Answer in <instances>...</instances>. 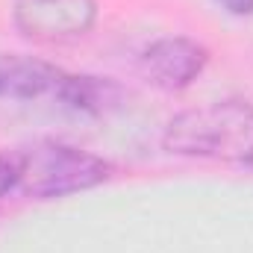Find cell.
<instances>
[{
	"instance_id": "obj_1",
	"label": "cell",
	"mask_w": 253,
	"mask_h": 253,
	"mask_svg": "<svg viewBox=\"0 0 253 253\" xmlns=\"http://www.w3.org/2000/svg\"><path fill=\"white\" fill-rule=\"evenodd\" d=\"M109 177L112 165L106 159L59 141H39L30 147L0 150V197H68L77 191L94 189Z\"/></svg>"
},
{
	"instance_id": "obj_2",
	"label": "cell",
	"mask_w": 253,
	"mask_h": 253,
	"mask_svg": "<svg viewBox=\"0 0 253 253\" xmlns=\"http://www.w3.org/2000/svg\"><path fill=\"white\" fill-rule=\"evenodd\" d=\"M162 144L177 156L253 165V103L212 100L186 109L168 121Z\"/></svg>"
},
{
	"instance_id": "obj_3",
	"label": "cell",
	"mask_w": 253,
	"mask_h": 253,
	"mask_svg": "<svg viewBox=\"0 0 253 253\" xmlns=\"http://www.w3.org/2000/svg\"><path fill=\"white\" fill-rule=\"evenodd\" d=\"M0 97L6 100H56L77 112H103L115 103L118 88L112 83H100L97 77L68 74L56 65L21 56L0 53Z\"/></svg>"
},
{
	"instance_id": "obj_4",
	"label": "cell",
	"mask_w": 253,
	"mask_h": 253,
	"mask_svg": "<svg viewBox=\"0 0 253 253\" xmlns=\"http://www.w3.org/2000/svg\"><path fill=\"white\" fill-rule=\"evenodd\" d=\"M15 27L33 42H71L97 21V0H15Z\"/></svg>"
},
{
	"instance_id": "obj_5",
	"label": "cell",
	"mask_w": 253,
	"mask_h": 253,
	"mask_svg": "<svg viewBox=\"0 0 253 253\" xmlns=\"http://www.w3.org/2000/svg\"><path fill=\"white\" fill-rule=\"evenodd\" d=\"M206 62H209V50L200 42L186 36H165L144 47L138 71L150 85L165 91H180L189 88L203 74Z\"/></svg>"
},
{
	"instance_id": "obj_6",
	"label": "cell",
	"mask_w": 253,
	"mask_h": 253,
	"mask_svg": "<svg viewBox=\"0 0 253 253\" xmlns=\"http://www.w3.org/2000/svg\"><path fill=\"white\" fill-rule=\"evenodd\" d=\"M233 15H253V0H218Z\"/></svg>"
}]
</instances>
